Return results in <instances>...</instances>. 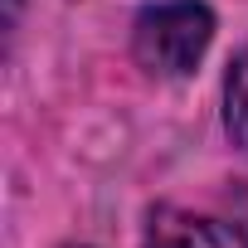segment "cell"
Wrapping results in <instances>:
<instances>
[{"instance_id": "6da1fadb", "label": "cell", "mask_w": 248, "mask_h": 248, "mask_svg": "<svg viewBox=\"0 0 248 248\" xmlns=\"http://www.w3.org/2000/svg\"><path fill=\"white\" fill-rule=\"evenodd\" d=\"M214 39V15L200 0H166L137 15L132 25V54L156 78H185L204 59Z\"/></svg>"}, {"instance_id": "7a4b0ae2", "label": "cell", "mask_w": 248, "mask_h": 248, "mask_svg": "<svg viewBox=\"0 0 248 248\" xmlns=\"http://www.w3.org/2000/svg\"><path fill=\"white\" fill-rule=\"evenodd\" d=\"M141 248H248V233L238 224H224L214 214H190V209H156L146 224Z\"/></svg>"}, {"instance_id": "3957f363", "label": "cell", "mask_w": 248, "mask_h": 248, "mask_svg": "<svg viewBox=\"0 0 248 248\" xmlns=\"http://www.w3.org/2000/svg\"><path fill=\"white\" fill-rule=\"evenodd\" d=\"M224 132L248 156V44L233 54V63L224 73Z\"/></svg>"}]
</instances>
